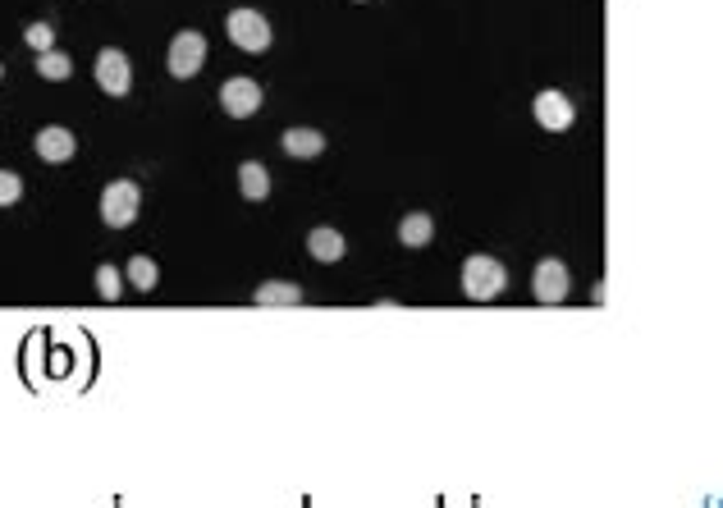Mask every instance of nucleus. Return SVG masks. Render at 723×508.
Instances as JSON below:
<instances>
[{
  "label": "nucleus",
  "instance_id": "nucleus-9",
  "mask_svg": "<svg viewBox=\"0 0 723 508\" xmlns=\"http://www.w3.org/2000/svg\"><path fill=\"white\" fill-rule=\"evenodd\" d=\"M307 252H312V261H321V266H335V261H344L348 243L335 225H316L312 234H307Z\"/></svg>",
  "mask_w": 723,
  "mask_h": 508
},
{
  "label": "nucleus",
  "instance_id": "nucleus-12",
  "mask_svg": "<svg viewBox=\"0 0 723 508\" xmlns=\"http://www.w3.org/2000/svg\"><path fill=\"white\" fill-rule=\"evenodd\" d=\"M284 152H289L293 161H312V156L325 152V133H316V129H289V133H284Z\"/></svg>",
  "mask_w": 723,
  "mask_h": 508
},
{
  "label": "nucleus",
  "instance_id": "nucleus-5",
  "mask_svg": "<svg viewBox=\"0 0 723 508\" xmlns=\"http://www.w3.org/2000/svg\"><path fill=\"white\" fill-rule=\"evenodd\" d=\"M568 289H572L568 266H563L559 257H545V261H540V266H536V275H531V293H536V303L559 307L563 298H568Z\"/></svg>",
  "mask_w": 723,
  "mask_h": 508
},
{
  "label": "nucleus",
  "instance_id": "nucleus-11",
  "mask_svg": "<svg viewBox=\"0 0 723 508\" xmlns=\"http://www.w3.org/2000/svg\"><path fill=\"white\" fill-rule=\"evenodd\" d=\"M252 303H257V307H298V303H303V289H298V284H289V280H266V284H257Z\"/></svg>",
  "mask_w": 723,
  "mask_h": 508
},
{
  "label": "nucleus",
  "instance_id": "nucleus-6",
  "mask_svg": "<svg viewBox=\"0 0 723 508\" xmlns=\"http://www.w3.org/2000/svg\"><path fill=\"white\" fill-rule=\"evenodd\" d=\"M97 83L106 97H129L133 87V69H129V55L115 51V46H106V51L97 55Z\"/></svg>",
  "mask_w": 723,
  "mask_h": 508
},
{
  "label": "nucleus",
  "instance_id": "nucleus-16",
  "mask_svg": "<svg viewBox=\"0 0 723 508\" xmlns=\"http://www.w3.org/2000/svg\"><path fill=\"white\" fill-rule=\"evenodd\" d=\"M156 280H161V271H156L152 257H129V284H133V289H138V293H152Z\"/></svg>",
  "mask_w": 723,
  "mask_h": 508
},
{
  "label": "nucleus",
  "instance_id": "nucleus-2",
  "mask_svg": "<svg viewBox=\"0 0 723 508\" xmlns=\"http://www.w3.org/2000/svg\"><path fill=\"white\" fill-rule=\"evenodd\" d=\"M138 206H142V188L133 179H115V184L101 188V220L110 229H129L138 220Z\"/></svg>",
  "mask_w": 723,
  "mask_h": 508
},
{
  "label": "nucleus",
  "instance_id": "nucleus-17",
  "mask_svg": "<svg viewBox=\"0 0 723 508\" xmlns=\"http://www.w3.org/2000/svg\"><path fill=\"white\" fill-rule=\"evenodd\" d=\"M97 293H101V303H119L124 298V275L115 266H97Z\"/></svg>",
  "mask_w": 723,
  "mask_h": 508
},
{
  "label": "nucleus",
  "instance_id": "nucleus-14",
  "mask_svg": "<svg viewBox=\"0 0 723 508\" xmlns=\"http://www.w3.org/2000/svg\"><path fill=\"white\" fill-rule=\"evenodd\" d=\"M238 188H243V197H248V202H266V197H270V174H266V165H257V161H243V165H238Z\"/></svg>",
  "mask_w": 723,
  "mask_h": 508
},
{
  "label": "nucleus",
  "instance_id": "nucleus-4",
  "mask_svg": "<svg viewBox=\"0 0 723 508\" xmlns=\"http://www.w3.org/2000/svg\"><path fill=\"white\" fill-rule=\"evenodd\" d=\"M225 28H229V37L238 42V51H248V55L270 51V23L261 19L257 10H229Z\"/></svg>",
  "mask_w": 723,
  "mask_h": 508
},
{
  "label": "nucleus",
  "instance_id": "nucleus-3",
  "mask_svg": "<svg viewBox=\"0 0 723 508\" xmlns=\"http://www.w3.org/2000/svg\"><path fill=\"white\" fill-rule=\"evenodd\" d=\"M165 65H170V78H197V69L206 65V37L184 28V33H174L170 42V55H165Z\"/></svg>",
  "mask_w": 723,
  "mask_h": 508
},
{
  "label": "nucleus",
  "instance_id": "nucleus-7",
  "mask_svg": "<svg viewBox=\"0 0 723 508\" xmlns=\"http://www.w3.org/2000/svg\"><path fill=\"white\" fill-rule=\"evenodd\" d=\"M220 106H225V115L234 119H248L261 110V83L257 78H225V87H220Z\"/></svg>",
  "mask_w": 723,
  "mask_h": 508
},
{
  "label": "nucleus",
  "instance_id": "nucleus-15",
  "mask_svg": "<svg viewBox=\"0 0 723 508\" xmlns=\"http://www.w3.org/2000/svg\"><path fill=\"white\" fill-rule=\"evenodd\" d=\"M69 55L65 51H37V78H46V83H65L69 78Z\"/></svg>",
  "mask_w": 723,
  "mask_h": 508
},
{
  "label": "nucleus",
  "instance_id": "nucleus-18",
  "mask_svg": "<svg viewBox=\"0 0 723 508\" xmlns=\"http://www.w3.org/2000/svg\"><path fill=\"white\" fill-rule=\"evenodd\" d=\"M23 42L33 46V51H51V46H55V28H51V23H28Z\"/></svg>",
  "mask_w": 723,
  "mask_h": 508
},
{
  "label": "nucleus",
  "instance_id": "nucleus-19",
  "mask_svg": "<svg viewBox=\"0 0 723 508\" xmlns=\"http://www.w3.org/2000/svg\"><path fill=\"white\" fill-rule=\"evenodd\" d=\"M23 197V179L14 170H0V206H14Z\"/></svg>",
  "mask_w": 723,
  "mask_h": 508
},
{
  "label": "nucleus",
  "instance_id": "nucleus-8",
  "mask_svg": "<svg viewBox=\"0 0 723 508\" xmlns=\"http://www.w3.org/2000/svg\"><path fill=\"white\" fill-rule=\"evenodd\" d=\"M531 110H536V124H540V129H550V133H568L572 119H577V115H572V101L563 97V92H540Z\"/></svg>",
  "mask_w": 723,
  "mask_h": 508
},
{
  "label": "nucleus",
  "instance_id": "nucleus-10",
  "mask_svg": "<svg viewBox=\"0 0 723 508\" xmlns=\"http://www.w3.org/2000/svg\"><path fill=\"white\" fill-rule=\"evenodd\" d=\"M33 147H37V156H42L46 165H65L69 156H74V133L69 129H42Z\"/></svg>",
  "mask_w": 723,
  "mask_h": 508
},
{
  "label": "nucleus",
  "instance_id": "nucleus-13",
  "mask_svg": "<svg viewBox=\"0 0 723 508\" xmlns=\"http://www.w3.org/2000/svg\"><path fill=\"white\" fill-rule=\"evenodd\" d=\"M435 238V220L426 216V211H412V216L399 220V243L403 248H426Z\"/></svg>",
  "mask_w": 723,
  "mask_h": 508
},
{
  "label": "nucleus",
  "instance_id": "nucleus-1",
  "mask_svg": "<svg viewBox=\"0 0 723 508\" xmlns=\"http://www.w3.org/2000/svg\"><path fill=\"white\" fill-rule=\"evenodd\" d=\"M504 284H508V271L499 266L495 257L476 252V257L463 261V293L472 298V303H495L499 293H504Z\"/></svg>",
  "mask_w": 723,
  "mask_h": 508
},
{
  "label": "nucleus",
  "instance_id": "nucleus-20",
  "mask_svg": "<svg viewBox=\"0 0 723 508\" xmlns=\"http://www.w3.org/2000/svg\"><path fill=\"white\" fill-rule=\"evenodd\" d=\"M0 78H5V65H0Z\"/></svg>",
  "mask_w": 723,
  "mask_h": 508
}]
</instances>
